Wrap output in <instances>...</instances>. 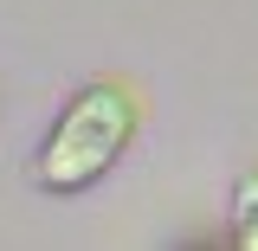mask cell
Listing matches in <instances>:
<instances>
[{"label": "cell", "mask_w": 258, "mask_h": 251, "mask_svg": "<svg viewBox=\"0 0 258 251\" xmlns=\"http://www.w3.org/2000/svg\"><path fill=\"white\" fill-rule=\"evenodd\" d=\"M142 116H149V103H142V91L129 84L123 71L84 77L78 91L64 97V110L52 116L45 142H39L32 187L52 193V200H78V193H91L97 181L136 148Z\"/></svg>", "instance_id": "cell-1"}, {"label": "cell", "mask_w": 258, "mask_h": 251, "mask_svg": "<svg viewBox=\"0 0 258 251\" xmlns=\"http://www.w3.org/2000/svg\"><path fill=\"white\" fill-rule=\"evenodd\" d=\"M232 245L258 251V161L232 181Z\"/></svg>", "instance_id": "cell-2"}]
</instances>
